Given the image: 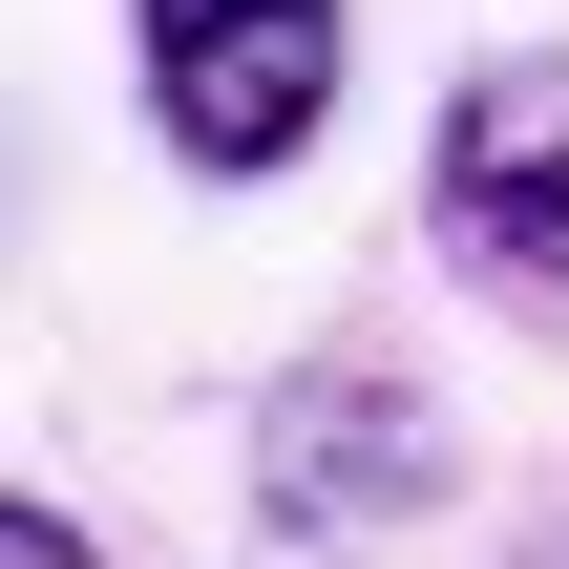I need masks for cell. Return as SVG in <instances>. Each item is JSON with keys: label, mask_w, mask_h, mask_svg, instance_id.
<instances>
[{"label": "cell", "mask_w": 569, "mask_h": 569, "mask_svg": "<svg viewBox=\"0 0 569 569\" xmlns=\"http://www.w3.org/2000/svg\"><path fill=\"white\" fill-rule=\"evenodd\" d=\"M338 63H359L338 0H127L148 148H169L190 190H274V169L338 127Z\"/></svg>", "instance_id": "obj_1"}, {"label": "cell", "mask_w": 569, "mask_h": 569, "mask_svg": "<svg viewBox=\"0 0 569 569\" xmlns=\"http://www.w3.org/2000/svg\"><path fill=\"white\" fill-rule=\"evenodd\" d=\"M422 232L507 317H569V42H486L422 127Z\"/></svg>", "instance_id": "obj_2"}, {"label": "cell", "mask_w": 569, "mask_h": 569, "mask_svg": "<svg viewBox=\"0 0 569 569\" xmlns=\"http://www.w3.org/2000/svg\"><path fill=\"white\" fill-rule=\"evenodd\" d=\"M0 569H106V549H84V528H63L42 486H0Z\"/></svg>", "instance_id": "obj_4"}, {"label": "cell", "mask_w": 569, "mask_h": 569, "mask_svg": "<svg viewBox=\"0 0 569 569\" xmlns=\"http://www.w3.org/2000/svg\"><path fill=\"white\" fill-rule=\"evenodd\" d=\"M401 507H443V401L401 359H296L253 401V528L274 549H359Z\"/></svg>", "instance_id": "obj_3"}]
</instances>
